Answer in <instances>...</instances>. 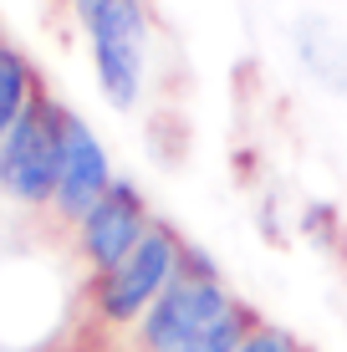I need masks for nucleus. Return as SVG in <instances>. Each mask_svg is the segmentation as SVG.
<instances>
[{
	"label": "nucleus",
	"mask_w": 347,
	"mask_h": 352,
	"mask_svg": "<svg viewBox=\"0 0 347 352\" xmlns=\"http://www.w3.org/2000/svg\"><path fill=\"white\" fill-rule=\"evenodd\" d=\"M256 327H260V311L240 296V301H235V307L225 311V317L214 322V327H205V332L189 337V342H179L174 352H235L250 332H256Z\"/></svg>",
	"instance_id": "1a4fd4ad"
},
{
	"label": "nucleus",
	"mask_w": 347,
	"mask_h": 352,
	"mask_svg": "<svg viewBox=\"0 0 347 352\" xmlns=\"http://www.w3.org/2000/svg\"><path fill=\"white\" fill-rule=\"evenodd\" d=\"M41 6H52V10H56V6H67V0H41Z\"/></svg>",
	"instance_id": "f8f14e48"
},
{
	"label": "nucleus",
	"mask_w": 347,
	"mask_h": 352,
	"mask_svg": "<svg viewBox=\"0 0 347 352\" xmlns=\"http://www.w3.org/2000/svg\"><path fill=\"white\" fill-rule=\"evenodd\" d=\"M235 301L240 296L225 281V265L214 261L205 245L184 240V261H179L174 286L164 291L148 307V317L128 332L133 337V352H174L179 342H189V337H199L205 327H214Z\"/></svg>",
	"instance_id": "f257e3e1"
},
{
	"label": "nucleus",
	"mask_w": 347,
	"mask_h": 352,
	"mask_svg": "<svg viewBox=\"0 0 347 352\" xmlns=\"http://www.w3.org/2000/svg\"><path fill=\"white\" fill-rule=\"evenodd\" d=\"M87 52H92V77L107 107L133 113L148 92V56H153V16L148 0H107L87 21Z\"/></svg>",
	"instance_id": "20e7f679"
},
{
	"label": "nucleus",
	"mask_w": 347,
	"mask_h": 352,
	"mask_svg": "<svg viewBox=\"0 0 347 352\" xmlns=\"http://www.w3.org/2000/svg\"><path fill=\"white\" fill-rule=\"evenodd\" d=\"M117 184V168L107 143L98 138V128L71 107L67 118V153H62V179H56V199H52V220H62L67 230Z\"/></svg>",
	"instance_id": "423d86ee"
},
{
	"label": "nucleus",
	"mask_w": 347,
	"mask_h": 352,
	"mask_svg": "<svg viewBox=\"0 0 347 352\" xmlns=\"http://www.w3.org/2000/svg\"><path fill=\"white\" fill-rule=\"evenodd\" d=\"M235 352H306V347H302V337H296L291 327H281V322L260 317V327H256V332H250Z\"/></svg>",
	"instance_id": "9d476101"
},
{
	"label": "nucleus",
	"mask_w": 347,
	"mask_h": 352,
	"mask_svg": "<svg viewBox=\"0 0 347 352\" xmlns=\"http://www.w3.org/2000/svg\"><path fill=\"white\" fill-rule=\"evenodd\" d=\"M184 240L169 220H153V230L138 240L133 256H123L113 271L87 276V307L92 317L113 332H133V327L148 317V307L174 286L179 261H184Z\"/></svg>",
	"instance_id": "7ed1b4c3"
},
{
	"label": "nucleus",
	"mask_w": 347,
	"mask_h": 352,
	"mask_svg": "<svg viewBox=\"0 0 347 352\" xmlns=\"http://www.w3.org/2000/svg\"><path fill=\"white\" fill-rule=\"evenodd\" d=\"M296 56H302V67L312 72V82H322L327 92L347 97V41L327 26V21H306V26L296 31Z\"/></svg>",
	"instance_id": "0eeeda50"
},
{
	"label": "nucleus",
	"mask_w": 347,
	"mask_h": 352,
	"mask_svg": "<svg viewBox=\"0 0 347 352\" xmlns=\"http://www.w3.org/2000/svg\"><path fill=\"white\" fill-rule=\"evenodd\" d=\"M67 118L71 107L52 92H41L21 113V123L0 143V199H10L16 210L52 214L62 153H67Z\"/></svg>",
	"instance_id": "f03ea898"
},
{
	"label": "nucleus",
	"mask_w": 347,
	"mask_h": 352,
	"mask_svg": "<svg viewBox=\"0 0 347 352\" xmlns=\"http://www.w3.org/2000/svg\"><path fill=\"white\" fill-rule=\"evenodd\" d=\"M153 220H159V214H153L148 194H143L133 179L117 174V184L71 225V250H77V261L87 265V276H102L123 256H133L138 240L153 230Z\"/></svg>",
	"instance_id": "39448f33"
},
{
	"label": "nucleus",
	"mask_w": 347,
	"mask_h": 352,
	"mask_svg": "<svg viewBox=\"0 0 347 352\" xmlns=\"http://www.w3.org/2000/svg\"><path fill=\"white\" fill-rule=\"evenodd\" d=\"M102 6H107V0H67V10H71V16H77V26H87V21L98 16Z\"/></svg>",
	"instance_id": "9b49d317"
},
{
	"label": "nucleus",
	"mask_w": 347,
	"mask_h": 352,
	"mask_svg": "<svg viewBox=\"0 0 347 352\" xmlns=\"http://www.w3.org/2000/svg\"><path fill=\"white\" fill-rule=\"evenodd\" d=\"M41 72L31 67V56L21 52V46L0 41V143H5V133L21 123V113L41 97Z\"/></svg>",
	"instance_id": "6e6552de"
}]
</instances>
